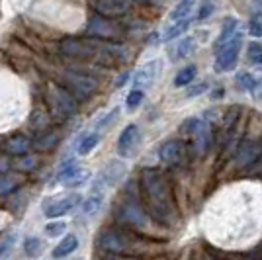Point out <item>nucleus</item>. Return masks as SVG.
Segmentation results:
<instances>
[{"label": "nucleus", "mask_w": 262, "mask_h": 260, "mask_svg": "<svg viewBox=\"0 0 262 260\" xmlns=\"http://www.w3.org/2000/svg\"><path fill=\"white\" fill-rule=\"evenodd\" d=\"M14 241H16V235H6V237L0 241V256H4L12 249V243Z\"/></svg>", "instance_id": "nucleus-35"}, {"label": "nucleus", "mask_w": 262, "mask_h": 260, "mask_svg": "<svg viewBox=\"0 0 262 260\" xmlns=\"http://www.w3.org/2000/svg\"><path fill=\"white\" fill-rule=\"evenodd\" d=\"M123 217H125L127 223H133V225H143L145 223V213H143L139 202H135V200L125 202V206H123Z\"/></svg>", "instance_id": "nucleus-17"}, {"label": "nucleus", "mask_w": 262, "mask_h": 260, "mask_svg": "<svg viewBox=\"0 0 262 260\" xmlns=\"http://www.w3.org/2000/svg\"><path fill=\"white\" fill-rule=\"evenodd\" d=\"M129 73H121L120 75V78H118V80H116V86L118 88H121L123 86V84H125V82H127V80H129Z\"/></svg>", "instance_id": "nucleus-37"}, {"label": "nucleus", "mask_w": 262, "mask_h": 260, "mask_svg": "<svg viewBox=\"0 0 262 260\" xmlns=\"http://www.w3.org/2000/svg\"><path fill=\"white\" fill-rule=\"evenodd\" d=\"M141 186L147 204L151 209V215L161 225H172L174 221V202L170 196V188L166 184L164 176L157 168H143Z\"/></svg>", "instance_id": "nucleus-1"}, {"label": "nucleus", "mask_w": 262, "mask_h": 260, "mask_svg": "<svg viewBox=\"0 0 262 260\" xmlns=\"http://www.w3.org/2000/svg\"><path fill=\"white\" fill-rule=\"evenodd\" d=\"M196 2L198 0H180V2L174 6V10L170 12L168 20H170V22H178V20H186V18H190V14H192V10H194Z\"/></svg>", "instance_id": "nucleus-18"}, {"label": "nucleus", "mask_w": 262, "mask_h": 260, "mask_svg": "<svg viewBox=\"0 0 262 260\" xmlns=\"http://www.w3.org/2000/svg\"><path fill=\"white\" fill-rule=\"evenodd\" d=\"M80 198L82 196L77 192H71V194H61V196H49L43 202V215L45 217H61L73 211L75 207L80 204Z\"/></svg>", "instance_id": "nucleus-3"}, {"label": "nucleus", "mask_w": 262, "mask_h": 260, "mask_svg": "<svg viewBox=\"0 0 262 260\" xmlns=\"http://www.w3.org/2000/svg\"><path fill=\"white\" fill-rule=\"evenodd\" d=\"M211 12H213V2H211V0H206V2L202 4L200 12H198V20H208L209 16H211Z\"/></svg>", "instance_id": "nucleus-33"}, {"label": "nucleus", "mask_w": 262, "mask_h": 260, "mask_svg": "<svg viewBox=\"0 0 262 260\" xmlns=\"http://www.w3.org/2000/svg\"><path fill=\"white\" fill-rule=\"evenodd\" d=\"M139 127L137 125H127L125 129L120 133V139H118V153H120V157H131L133 151H135V147H137V143H139Z\"/></svg>", "instance_id": "nucleus-12"}, {"label": "nucleus", "mask_w": 262, "mask_h": 260, "mask_svg": "<svg viewBox=\"0 0 262 260\" xmlns=\"http://www.w3.org/2000/svg\"><path fill=\"white\" fill-rule=\"evenodd\" d=\"M190 141H192V151L196 157H202L204 153L208 151L209 141H211V129H209L208 121H200V125L196 127V131L190 135Z\"/></svg>", "instance_id": "nucleus-13"}, {"label": "nucleus", "mask_w": 262, "mask_h": 260, "mask_svg": "<svg viewBox=\"0 0 262 260\" xmlns=\"http://www.w3.org/2000/svg\"><path fill=\"white\" fill-rule=\"evenodd\" d=\"M106 260H123V258H106Z\"/></svg>", "instance_id": "nucleus-40"}, {"label": "nucleus", "mask_w": 262, "mask_h": 260, "mask_svg": "<svg viewBox=\"0 0 262 260\" xmlns=\"http://www.w3.org/2000/svg\"><path fill=\"white\" fill-rule=\"evenodd\" d=\"M43 250H45V245L39 237H28L24 241V252H26L30 258H39Z\"/></svg>", "instance_id": "nucleus-21"}, {"label": "nucleus", "mask_w": 262, "mask_h": 260, "mask_svg": "<svg viewBox=\"0 0 262 260\" xmlns=\"http://www.w3.org/2000/svg\"><path fill=\"white\" fill-rule=\"evenodd\" d=\"M133 2H143V4H161L163 0H133Z\"/></svg>", "instance_id": "nucleus-38"}, {"label": "nucleus", "mask_w": 262, "mask_h": 260, "mask_svg": "<svg viewBox=\"0 0 262 260\" xmlns=\"http://www.w3.org/2000/svg\"><path fill=\"white\" fill-rule=\"evenodd\" d=\"M196 51V37L188 35L184 39H180L174 47V59H184L188 55H192Z\"/></svg>", "instance_id": "nucleus-22"}, {"label": "nucleus", "mask_w": 262, "mask_h": 260, "mask_svg": "<svg viewBox=\"0 0 262 260\" xmlns=\"http://www.w3.org/2000/svg\"><path fill=\"white\" fill-rule=\"evenodd\" d=\"M59 141V137H57V133H43V135H39L37 139H35V149H39V151H49V149H53L55 145Z\"/></svg>", "instance_id": "nucleus-26"}, {"label": "nucleus", "mask_w": 262, "mask_h": 260, "mask_svg": "<svg viewBox=\"0 0 262 260\" xmlns=\"http://www.w3.org/2000/svg\"><path fill=\"white\" fill-rule=\"evenodd\" d=\"M143 96H145V92H143V90H135V88H133V90L129 92V96H127V100H125L127 110H131V112H133V110L137 108V106L143 102Z\"/></svg>", "instance_id": "nucleus-32"}, {"label": "nucleus", "mask_w": 262, "mask_h": 260, "mask_svg": "<svg viewBox=\"0 0 262 260\" xmlns=\"http://www.w3.org/2000/svg\"><path fill=\"white\" fill-rule=\"evenodd\" d=\"M63 82H65L67 90L71 94H75L77 98H88L98 88V82L92 76L82 75V73H75V71L63 73Z\"/></svg>", "instance_id": "nucleus-4"}, {"label": "nucleus", "mask_w": 262, "mask_h": 260, "mask_svg": "<svg viewBox=\"0 0 262 260\" xmlns=\"http://www.w3.org/2000/svg\"><path fill=\"white\" fill-rule=\"evenodd\" d=\"M14 188H16V176L8 172L0 174V196L10 194Z\"/></svg>", "instance_id": "nucleus-29"}, {"label": "nucleus", "mask_w": 262, "mask_h": 260, "mask_svg": "<svg viewBox=\"0 0 262 260\" xmlns=\"http://www.w3.org/2000/svg\"><path fill=\"white\" fill-rule=\"evenodd\" d=\"M88 178H90V170H88V168H82V166H77L75 161H65V163L61 164L59 174H57L59 184L65 186V188L82 186L84 182H88Z\"/></svg>", "instance_id": "nucleus-5"}, {"label": "nucleus", "mask_w": 262, "mask_h": 260, "mask_svg": "<svg viewBox=\"0 0 262 260\" xmlns=\"http://www.w3.org/2000/svg\"><path fill=\"white\" fill-rule=\"evenodd\" d=\"M190 24H192V20H190V18H186V20H178V22H172L168 28H166L163 39H164V41H172L174 37H178V35H182L184 32H188Z\"/></svg>", "instance_id": "nucleus-20"}, {"label": "nucleus", "mask_w": 262, "mask_h": 260, "mask_svg": "<svg viewBox=\"0 0 262 260\" xmlns=\"http://www.w3.org/2000/svg\"><path fill=\"white\" fill-rule=\"evenodd\" d=\"M129 243V237L123 231H118V229H104L98 235L100 249H104L106 252H114V254H120L123 250H127Z\"/></svg>", "instance_id": "nucleus-7"}, {"label": "nucleus", "mask_w": 262, "mask_h": 260, "mask_svg": "<svg viewBox=\"0 0 262 260\" xmlns=\"http://www.w3.org/2000/svg\"><path fill=\"white\" fill-rule=\"evenodd\" d=\"M237 82L241 84V88H245L247 92H251L258 86V82H260V78H256V76H252L251 73H239L237 75Z\"/></svg>", "instance_id": "nucleus-27"}, {"label": "nucleus", "mask_w": 262, "mask_h": 260, "mask_svg": "<svg viewBox=\"0 0 262 260\" xmlns=\"http://www.w3.org/2000/svg\"><path fill=\"white\" fill-rule=\"evenodd\" d=\"M206 90H208V84H206V82H198V84H194V86H190L186 90V98H194V96H198V94H204Z\"/></svg>", "instance_id": "nucleus-34"}, {"label": "nucleus", "mask_w": 262, "mask_h": 260, "mask_svg": "<svg viewBox=\"0 0 262 260\" xmlns=\"http://www.w3.org/2000/svg\"><path fill=\"white\" fill-rule=\"evenodd\" d=\"M37 166V157L35 155H22V159L16 161V168L22 172H30Z\"/></svg>", "instance_id": "nucleus-28"}, {"label": "nucleus", "mask_w": 262, "mask_h": 260, "mask_svg": "<svg viewBox=\"0 0 262 260\" xmlns=\"http://www.w3.org/2000/svg\"><path fill=\"white\" fill-rule=\"evenodd\" d=\"M161 71H163V61L161 59H153V61H149V63H145V65L135 73V78H133V88L135 90H149V88L153 86V82L157 80V76L161 75Z\"/></svg>", "instance_id": "nucleus-8"}, {"label": "nucleus", "mask_w": 262, "mask_h": 260, "mask_svg": "<svg viewBox=\"0 0 262 260\" xmlns=\"http://www.w3.org/2000/svg\"><path fill=\"white\" fill-rule=\"evenodd\" d=\"M77 247H78V239L75 235H67L53 249V256L55 258H63L67 254H71L73 250H77Z\"/></svg>", "instance_id": "nucleus-19"}, {"label": "nucleus", "mask_w": 262, "mask_h": 260, "mask_svg": "<svg viewBox=\"0 0 262 260\" xmlns=\"http://www.w3.org/2000/svg\"><path fill=\"white\" fill-rule=\"evenodd\" d=\"M131 2L133 0H96L94 8L98 10L100 16L116 18V16H123L131 10Z\"/></svg>", "instance_id": "nucleus-11"}, {"label": "nucleus", "mask_w": 262, "mask_h": 260, "mask_svg": "<svg viewBox=\"0 0 262 260\" xmlns=\"http://www.w3.org/2000/svg\"><path fill=\"white\" fill-rule=\"evenodd\" d=\"M86 33L94 35V37H102V39H116L121 35V30L118 28V24L108 20L106 16H94L88 22Z\"/></svg>", "instance_id": "nucleus-9"}, {"label": "nucleus", "mask_w": 262, "mask_h": 260, "mask_svg": "<svg viewBox=\"0 0 262 260\" xmlns=\"http://www.w3.org/2000/svg\"><path fill=\"white\" fill-rule=\"evenodd\" d=\"M262 155V145L258 141H245L243 145L239 147V151H237V164L239 166H249L252 164L258 157Z\"/></svg>", "instance_id": "nucleus-14"}, {"label": "nucleus", "mask_w": 262, "mask_h": 260, "mask_svg": "<svg viewBox=\"0 0 262 260\" xmlns=\"http://www.w3.org/2000/svg\"><path fill=\"white\" fill-rule=\"evenodd\" d=\"M237 30H239V20L237 18H225V22L221 26V33L217 35L215 39V51H219L223 45H227L237 35Z\"/></svg>", "instance_id": "nucleus-16"}, {"label": "nucleus", "mask_w": 262, "mask_h": 260, "mask_svg": "<svg viewBox=\"0 0 262 260\" xmlns=\"http://www.w3.org/2000/svg\"><path fill=\"white\" fill-rule=\"evenodd\" d=\"M30 147H32V141H30L26 135H10V137L4 141V151L8 153V155H18V157H22V155H28Z\"/></svg>", "instance_id": "nucleus-15"}, {"label": "nucleus", "mask_w": 262, "mask_h": 260, "mask_svg": "<svg viewBox=\"0 0 262 260\" xmlns=\"http://www.w3.org/2000/svg\"><path fill=\"white\" fill-rule=\"evenodd\" d=\"M251 33L252 35H256V37H260L262 35V24L258 20H252L251 22Z\"/></svg>", "instance_id": "nucleus-36"}, {"label": "nucleus", "mask_w": 262, "mask_h": 260, "mask_svg": "<svg viewBox=\"0 0 262 260\" xmlns=\"http://www.w3.org/2000/svg\"><path fill=\"white\" fill-rule=\"evenodd\" d=\"M47 102H49V106L55 114L63 119L71 118L77 112V98L73 96L67 88L57 86V84H53L47 90Z\"/></svg>", "instance_id": "nucleus-2"}, {"label": "nucleus", "mask_w": 262, "mask_h": 260, "mask_svg": "<svg viewBox=\"0 0 262 260\" xmlns=\"http://www.w3.org/2000/svg\"><path fill=\"white\" fill-rule=\"evenodd\" d=\"M247 57H249L252 65H262V44L251 41L249 49H247Z\"/></svg>", "instance_id": "nucleus-31"}, {"label": "nucleus", "mask_w": 262, "mask_h": 260, "mask_svg": "<svg viewBox=\"0 0 262 260\" xmlns=\"http://www.w3.org/2000/svg\"><path fill=\"white\" fill-rule=\"evenodd\" d=\"M104 204V196L102 192H92L90 198H86V202H84V206H82V211L86 213V215H96L100 211V207Z\"/></svg>", "instance_id": "nucleus-24"}, {"label": "nucleus", "mask_w": 262, "mask_h": 260, "mask_svg": "<svg viewBox=\"0 0 262 260\" xmlns=\"http://www.w3.org/2000/svg\"><path fill=\"white\" fill-rule=\"evenodd\" d=\"M241 45H243V35L237 33L233 39H231L227 45H223L221 49L217 51V59H215V71L223 73V71H231L237 59H239V51Z\"/></svg>", "instance_id": "nucleus-6"}, {"label": "nucleus", "mask_w": 262, "mask_h": 260, "mask_svg": "<svg viewBox=\"0 0 262 260\" xmlns=\"http://www.w3.org/2000/svg\"><path fill=\"white\" fill-rule=\"evenodd\" d=\"M252 6H254V10L262 12V0H252Z\"/></svg>", "instance_id": "nucleus-39"}, {"label": "nucleus", "mask_w": 262, "mask_h": 260, "mask_svg": "<svg viewBox=\"0 0 262 260\" xmlns=\"http://www.w3.org/2000/svg\"><path fill=\"white\" fill-rule=\"evenodd\" d=\"M194 76H196V67L194 65H188V67H184L178 75H176V78H174V86H178V88H182V86H188L192 80H194Z\"/></svg>", "instance_id": "nucleus-25"}, {"label": "nucleus", "mask_w": 262, "mask_h": 260, "mask_svg": "<svg viewBox=\"0 0 262 260\" xmlns=\"http://www.w3.org/2000/svg\"><path fill=\"white\" fill-rule=\"evenodd\" d=\"M159 159L168 166H176L184 159V145L178 139H168L159 147Z\"/></svg>", "instance_id": "nucleus-10"}, {"label": "nucleus", "mask_w": 262, "mask_h": 260, "mask_svg": "<svg viewBox=\"0 0 262 260\" xmlns=\"http://www.w3.org/2000/svg\"><path fill=\"white\" fill-rule=\"evenodd\" d=\"M102 139V135H100L98 131H94V133H86L80 143H78V155H82V157H86L90 151H94L96 149V145L100 143Z\"/></svg>", "instance_id": "nucleus-23"}, {"label": "nucleus", "mask_w": 262, "mask_h": 260, "mask_svg": "<svg viewBox=\"0 0 262 260\" xmlns=\"http://www.w3.org/2000/svg\"><path fill=\"white\" fill-rule=\"evenodd\" d=\"M67 229V223L65 221H51V223H47L45 225V235L49 239H55V237H61L63 233H65Z\"/></svg>", "instance_id": "nucleus-30"}]
</instances>
